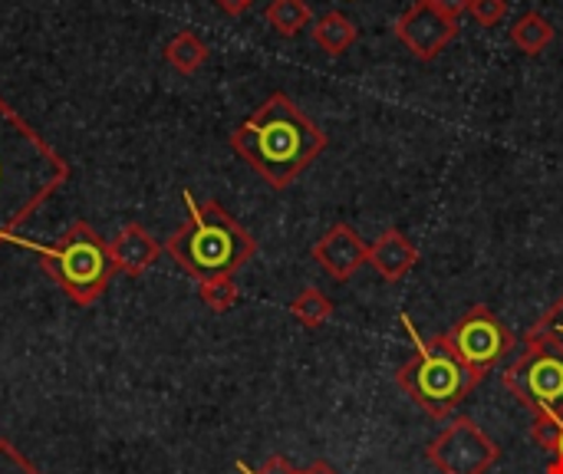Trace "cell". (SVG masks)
Listing matches in <instances>:
<instances>
[{"mask_svg":"<svg viewBox=\"0 0 563 474\" xmlns=\"http://www.w3.org/2000/svg\"><path fill=\"white\" fill-rule=\"evenodd\" d=\"M69 181V162L0 96V244Z\"/></svg>","mask_w":563,"mask_h":474,"instance_id":"6da1fadb","label":"cell"},{"mask_svg":"<svg viewBox=\"0 0 563 474\" xmlns=\"http://www.w3.org/2000/svg\"><path fill=\"white\" fill-rule=\"evenodd\" d=\"M231 148L271 188H290L327 148V132L294 106L290 96H267L234 132Z\"/></svg>","mask_w":563,"mask_h":474,"instance_id":"7a4b0ae2","label":"cell"},{"mask_svg":"<svg viewBox=\"0 0 563 474\" xmlns=\"http://www.w3.org/2000/svg\"><path fill=\"white\" fill-rule=\"evenodd\" d=\"M181 201L188 208V224L168 238L165 251L188 277L198 284L234 277L244 264L254 261V234L241 228L218 201H198L191 191H181Z\"/></svg>","mask_w":563,"mask_h":474,"instance_id":"3957f363","label":"cell"},{"mask_svg":"<svg viewBox=\"0 0 563 474\" xmlns=\"http://www.w3.org/2000/svg\"><path fill=\"white\" fill-rule=\"evenodd\" d=\"M399 323L409 333L416 353L396 370V386L432 419L452 416L478 389L482 379L459 360V353L445 343L442 333L426 340L406 310L399 313Z\"/></svg>","mask_w":563,"mask_h":474,"instance_id":"277c9868","label":"cell"},{"mask_svg":"<svg viewBox=\"0 0 563 474\" xmlns=\"http://www.w3.org/2000/svg\"><path fill=\"white\" fill-rule=\"evenodd\" d=\"M13 247H26L36 254L40 267L56 280V287L76 304L92 307L112 284L115 261L109 254V241H102L86 221H73L63 238L56 241H33V238H10Z\"/></svg>","mask_w":563,"mask_h":474,"instance_id":"5b68a950","label":"cell"},{"mask_svg":"<svg viewBox=\"0 0 563 474\" xmlns=\"http://www.w3.org/2000/svg\"><path fill=\"white\" fill-rule=\"evenodd\" d=\"M505 389L531 416L563 419V353L548 337L528 330L518 360L505 370Z\"/></svg>","mask_w":563,"mask_h":474,"instance_id":"8992f818","label":"cell"},{"mask_svg":"<svg viewBox=\"0 0 563 474\" xmlns=\"http://www.w3.org/2000/svg\"><path fill=\"white\" fill-rule=\"evenodd\" d=\"M442 337L478 379H485L498 363H505L511 350L518 346V337L511 333V327L485 304L468 307Z\"/></svg>","mask_w":563,"mask_h":474,"instance_id":"52a82bcc","label":"cell"},{"mask_svg":"<svg viewBox=\"0 0 563 474\" xmlns=\"http://www.w3.org/2000/svg\"><path fill=\"white\" fill-rule=\"evenodd\" d=\"M426 459L439 474H488L501 459V445L475 419L459 416L429 442Z\"/></svg>","mask_w":563,"mask_h":474,"instance_id":"ba28073f","label":"cell"},{"mask_svg":"<svg viewBox=\"0 0 563 474\" xmlns=\"http://www.w3.org/2000/svg\"><path fill=\"white\" fill-rule=\"evenodd\" d=\"M459 33V23L445 20L429 0H416L399 20H396V40L416 56V59H435Z\"/></svg>","mask_w":563,"mask_h":474,"instance_id":"9c48e42d","label":"cell"},{"mask_svg":"<svg viewBox=\"0 0 563 474\" xmlns=\"http://www.w3.org/2000/svg\"><path fill=\"white\" fill-rule=\"evenodd\" d=\"M313 261L333 280H350L369 261V244L350 224L340 221L313 244Z\"/></svg>","mask_w":563,"mask_h":474,"instance_id":"30bf717a","label":"cell"},{"mask_svg":"<svg viewBox=\"0 0 563 474\" xmlns=\"http://www.w3.org/2000/svg\"><path fill=\"white\" fill-rule=\"evenodd\" d=\"M383 280L389 284H399L416 264H419V247L399 231V228H389L383 231L373 244H369V261H366Z\"/></svg>","mask_w":563,"mask_h":474,"instance_id":"8fae6325","label":"cell"},{"mask_svg":"<svg viewBox=\"0 0 563 474\" xmlns=\"http://www.w3.org/2000/svg\"><path fill=\"white\" fill-rule=\"evenodd\" d=\"M109 254H112L119 274L142 277V274L158 261L162 247H158V241H155L142 224H125V228L109 241Z\"/></svg>","mask_w":563,"mask_h":474,"instance_id":"7c38bea8","label":"cell"},{"mask_svg":"<svg viewBox=\"0 0 563 474\" xmlns=\"http://www.w3.org/2000/svg\"><path fill=\"white\" fill-rule=\"evenodd\" d=\"M313 40H317V46H320L327 56H343V53L360 40V26H356L346 13L333 10V13H327V16L317 20Z\"/></svg>","mask_w":563,"mask_h":474,"instance_id":"4fadbf2b","label":"cell"},{"mask_svg":"<svg viewBox=\"0 0 563 474\" xmlns=\"http://www.w3.org/2000/svg\"><path fill=\"white\" fill-rule=\"evenodd\" d=\"M511 43H515L521 53L538 56V53H544V49L554 43V23H551L544 13L531 10V13H525V16L515 20V26H511Z\"/></svg>","mask_w":563,"mask_h":474,"instance_id":"5bb4252c","label":"cell"},{"mask_svg":"<svg viewBox=\"0 0 563 474\" xmlns=\"http://www.w3.org/2000/svg\"><path fill=\"white\" fill-rule=\"evenodd\" d=\"M290 317L303 327V330H320L330 317H333V300L317 290V287H307L300 290L294 300H290Z\"/></svg>","mask_w":563,"mask_h":474,"instance_id":"9a60e30c","label":"cell"},{"mask_svg":"<svg viewBox=\"0 0 563 474\" xmlns=\"http://www.w3.org/2000/svg\"><path fill=\"white\" fill-rule=\"evenodd\" d=\"M165 59L178 69V73H195V69H201L205 66V59H208V46L191 33V30H181V33H175L172 40H168V46H165Z\"/></svg>","mask_w":563,"mask_h":474,"instance_id":"2e32d148","label":"cell"},{"mask_svg":"<svg viewBox=\"0 0 563 474\" xmlns=\"http://www.w3.org/2000/svg\"><path fill=\"white\" fill-rule=\"evenodd\" d=\"M264 20H267L280 36H297V33L313 20V10H310L303 0H271L267 10H264Z\"/></svg>","mask_w":563,"mask_h":474,"instance_id":"e0dca14e","label":"cell"},{"mask_svg":"<svg viewBox=\"0 0 563 474\" xmlns=\"http://www.w3.org/2000/svg\"><path fill=\"white\" fill-rule=\"evenodd\" d=\"M198 297H201V304H205L208 310H214V313H228V310H234V307H238L241 290H238L234 277H214V280H205V284H201Z\"/></svg>","mask_w":563,"mask_h":474,"instance_id":"ac0fdd59","label":"cell"},{"mask_svg":"<svg viewBox=\"0 0 563 474\" xmlns=\"http://www.w3.org/2000/svg\"><path fill=\"white\" fill-rule=\"evenodd\" d=\"M561 432L563 419H558V416H534V422H531V442L538 449H544V452H554L558 449Z\"/></svg>","mask_w":563,"mask_h":474,"instance_id":"d6986e66","label":"cell"},{"mask_svg":"<svg viewBox=\"0 0 563 474\" xmlns=\"http://www.w3.org/2000/svg\"><path fill=\"white\" fill-rule=\"evenodd\" d=\"M531 330L541 333V337H548V340L563 353V294L544 310V317H541Z\"/></svg>","mask_w":563,"mask_h":474,"instance_id":"ffe728a7","label":"cell"},{"mask_svg":"<svg viewBox=\"0 0 563 474\" xmlns=\"http://www.w3.org/2000/svg\"><path fill=\"white\" fill-rule=\"evenodd\" d=\"M468 13H472L482 26H495V23L505 20L508 0H472V3H468Z\"/></svg>","mask_w":563,"mask_h":474,"instance_id":"44dd1931","label":"cell"},{"mask_svg":"<svg viewBox=\"0 0 563 474\" xmlns=\"http://www.w3.org/2000/svg\"><path fill=\"white\" fill-rule=\"evenodd\" d=\"M0 474H40L7 439H0Z\"/></svg>","mask_w":563,"mask_h":474,"instance_id":"7402d4cb","label":"cell"},{"mask_svg":"<svg viewBox=\"0 0 563 474\" xmlns=\"http://www.w3.org/2000/svg\"><path fill=\"white\" fill-rule=\"evenodd\" d=\"M238 472L241 474H300V469H294L284 455H274V459H267L261 469H247L244 462H238Z\"/></svg>","mask_w":563,"mask_h":474,"instance_id":"603a6c76","label":"cell"},{"mask_svg":"<svg viewBox=\"0 0 563 474\" xmlns=\"http://www.w3.org/2000/svg\"><path fill=\"white\" fill-rule=\"evenodd\" d=\"M429 3H432V7H435L442 16H445V20L459 23V20L468 13V3H472V0H429Z\"/></svg>","mask_w":563,"mask_h":474,"instance_id":"cb8c5ba5","label":"cell"},{"mask_svg":"<svg viewBox=\"0 0 563 474\" xmlns=\"http://www.w3.org/2000/svg\"><path fill=\"white\" fill-rule=\"evenodd\" d=\"M214 3H218V10L228 13V16H241V13L251 7V0H214Z\"/></svg>","mask_w":563,"mask_h":474,"instance_id":"d4e9b609","label":"cell"},{"mask_svg":"<svg viewBox=\"0 0 563 474\" xmlns=\"http://www.w3.org/2000/svg\"><path fill=\"white\" fill-rule=\"evenodd\" d=\"M548 474H563V432L558 449L551 452V465H548Z\"/></svg>","mask_w":563,"mask_h":474,"instance_id":"484cf974","label":"cell"},{"mask_svg":"<svg viewBox=\"0 0 563 474\" xmlns=\"http://www.w3.org/2000/svg\"><path fill=\"white\" fill-rule=\"evenodd\" d=\"M300 474H340L330 462H313V465H307V469H300Z\"/></svg>","mask_w":563,"mask_h":474,"instance_id":"4316f807","label":"cell"},{"mask_svg":"<svg viewBox=\"0 0 563 474\" xmlns=\"http://www.w3.org/2000/svg\"><path fill=\"white\" fill-rule=\"evenodd\" d=\"M251 3H254V0H251Z\"/></svg>","mask_w":563,"mask_h":474,"instance_id":"83f0119b","label":"cell"}]
</instances>
